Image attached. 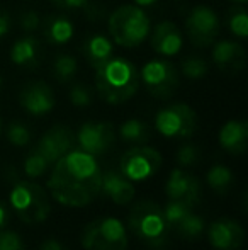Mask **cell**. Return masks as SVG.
<instances>
[{
  "label": "cell",
  "mask_w": 248,
  "mask_h": 250,
  "mask_svg": "<svg viewBox=\"0 0 248 250\" xmlns=\"http://www.w3.org/2000/svg\"><path fill=\"white\" fill-rule=\"evenodd\" d=\"M102 172L95 157L83 150H70L53 164L48 189L63 206L83 208L100 192Z\"/></svg>",
  "instance_id": "1"
},
{
  "label": "cell",
  "mask_w": 248,
  "mask_h": 250,
  "mask_svg": "<svg viewBox=\"0 0 248 250\" xmlns=\"http://www.w3.org/2000/svg\"><path fill=\"white\" fill-rule=\"evenodd\" d=\"M141 80L139 72L129 60L113 58L95 68V89L100 99L107 104H123L134 97Z\"/></svg>",
  "instance_id": "2"
},
{
  "label": "cell",
  "mask_w": 248,
  "mask_h": 250,
  "mask_svg": "<svg viewBox=\"0 0 248 250\" xmlns=\"http://www.w3.org/2000/svg\"><path fill=\"white\" fill-rule=\"evenodd\" d=\"M128 228L146 247L162 250L169 244L170 228L163 214V208L153 201H139L129 209Z\"/></svg>",
  "instance_id": "3"
},
{
  "label": "cell",
  "mask_w": 248,
  "mask_h": 250,
  "mask_svg": "<svg viewBox=\"0 0 248 250\" xmlns=\"http://www.w3.org/2000/svg\"><path fill=\"white\" fill-rule=\"evenodd\" d=\"M107 27L116 44L123 48H136L148 38L152 22L143 7L126 3L109 14Z\"/></svg>",
  "instance_id": "4"
},
{
  "label": "cell",
  "mask_w": 248,
  "mask_h": 250,
  "mask_svg": "<svg viewBox=\"0 0 248 250\" xmlns=\"http://www.w3.org/2000/svg\"><path fill=\"white\" fill-rule=\"evenodd\" d=\"M10 206L24 223H41L50 216L51 203L48 191L33 181H19L10 191Z\"/></svg>",
  "instance_id": "5"
},
{
  "label": "cell",
  "mask_w": 248,
  "mask_h": 250,
  "mask_svg": "<svg viewBox=\"0 0 248 250\" xmlns=\"http://www.w3.org/2000/svg\"><path fill=\"white\" fill-rule=\"evenodd\" d=\"M85 250H128V233L123 221L104 216L90 221L82 231Z\"/></svg>",
  "instance_id": "6"
},
{
  "label": "cell",
  "mask_w": 248,
  "mask_h": 250,
  "mask_svg": "<svg viewBox=\"0 0 248 250\" xmlns=\"http://www.w3.org/2000/svg\"><path fill=\"white\" fill-rule=\"evenodd\" d=\"M199 126L197 112L186 102H173L160 109L155 118V128L162 136L173 140L191 138Z\"/></svg>",
  "instance_id": "7"
},
{
  "label": "cell",
  "mask_w": 248,
  "mask_h": 250,
  "mask_svg": "<svg viewBox=\"0 0 248 250\" xmlns=\"http://www.w3.org/2000/svg\"><path fill=\"white\" fill-rule=\"evenodd\" d=\"M139 80L155 99H170L180 87V75L177 66L165 58L150 60L139 70Z\"/></svg>",
  "instance_id": "8"
},
{
  "label": "cell",
  "mask_w": 248,
  "mask_h": 250,
  "mask_svg": "<svg viewBox=\"0 0 248 250\" xmlns=\"http://www.w3.org/2000/svg\"><path fill=\"white\" fill-rule=\"evenodd\" d=\"M219 17L211 7L195 5L186 17V33L195 48H209L219 36Z\"/></svg>",
  "instance_id": "9"
},
{
  "label": "cell",
  "mask_w": 248,
  "mask_h": 250,
  "mask_svg": "<svg viewBox=\"0 0 248 250\" xmlns=\"http://www.w3.org/2000/svg\"><path fill=\"white\" fill-rule=\"evenodd\" d=\"M162 165V153L152 146L136 145L121 157L119 170L131 182L145 181L158 172Z\"/></svg>",
  "instance_id": "10"
},
{
  "label": "cell",
  "mask_w": 248,
  "mask_h": 250,
  "mask_svg": "<svg viewBox=\"0 0 248 250\" xmlns=\"http://www.w3.org/2000/svg\"><path fill=\"white\" fill-rule=\"evenodd\" d=\"M76 142L80 150L92 157L104 155L113 148L116 142V129L109 121H87L80 126L76 133Z\"/></svg>",
  "instance_id": "11"
},
{
  "label": "cell",
  "mask_w": 248,
  "mask_h": 250,
  "mask_svg": "<svg viewBox=\"0 0 248 250\" xmlns=\"http://www.w3.org/2000/svg\"><path fill=\"white\" fill-rule=\"evenodd\" d=\"M19 104L31 116H44L53 111L57 99L55 92L43 80H31L20 89Z\"/></svg>",
  "instance_id": "12"
},
{
  "label": "cell",
  "mask_w": 248,
  "mask_h": 250,
  "mask_svg": "<svg viewBox=\"0 0 248 250\" xmlns=\"http://www.w3.org/2000/svg\"><path fill=\"white\" fill-rule=\"evenodd\" d=\"M73 143H75V136L72 129L65 125H55L41 136L34 150L39 151L48 164L53 165L58 158H61L73 148Z\"/></svg>",
  "instance_id": "13"
},
{
  "label": "cell",
  "mask_w": 248,
  "mask_h": 250,
  "mask_svg": "<svg viewBox=\"0 0 248 250\" xmlns=\"http://www.w3.org/2000/svg\"><path fill=\"white\" fill-rule=\"evenodd\" d=\"M208 238L216 250H238L243 244L245 231L238 221L231 218H219L209 225Z\"/></svg>",
  "instance_id": "14"
},
{
  "label": "cell",
  "mask_w": 248,
  "mask_h": 250,
  "mask_svg": "<svg viewBox=\"0 0 248 250\" xmlns=\"http://www.w3.org/2000/svg\"><path fill=\"white\" fill-rule=\"evenodd\" d=\"M165 192L169 199H177L187 203L191 206H195L201 199L202 186L195 175L189 174L182 168H175L170 172V177L167 181Z\"/></svg>",
  "instance_id": "15"
},
{
  "label": "cell",
  "mask_w": 248,
  "mask_h": 250,
  "mask_svg": "<svg viewBox=\"0 0 248 250\" xmlns=\"http://www.w3.org/2000/svg\"><path fill=\"white\" fill-rule=\"evenodd\" d=\"M148 36L153 51L160 56H175L184 46L182 31L172 21H162L160 24H156Z\"/></svg>",
  "instance_id": "16"
},
{
  "label": "cell",
  "mask_w": 248,
  "mask_h": 250,
  "mask_svg": "<svg viewBox=\"0 0 248 250\" xmlns=\"http://www.w3.org/2000/svg\"><path fill=\"white\" fill-rule=\"evenodd\" d=\"M212 62L221 72L238 73L245 68V50L236 41L216 40L212 48Z\"/></svg>",
  "instance_id": "17"
},
{
  "label": "cell",
  "mask_w": 248,
  "mask_h": 250,
  "mask_svg": "<svg viewBox=\"0 0 248 250\" xmlns=\"http://www.w3.org/2000/svg\"><path fill=\"white\" fill-rule=\"evenodd\" d=\"M100 192L113 203L124 206L134 198V186L121 170H107L100 177Z\"/></svg>",
  "instance_id": "18"
},
{
  "label": "cell",
  "mask_w": 248,
  "mask_h": 250,
  "mask_svg": "<svg viewBox=\"0 0 248 250\" xmlns=\"http://www.w3.org/2000/svg\"><path fill=\"white\" fill-rule=\"evenodd\" d=\"M41 55H43L41 41L31 34L19 38L10 48V62L22 68H36L41 63Z\"/></svg>",
  "instance_id": "19"
},
{
  "label": "cell",
  "mask_w": 248,
  "mask_h": 250,
  "mask_svg": "<svg viewBox=\"0 0 248 250\" xmlns=\"http://www.w3.org/2000/svg\"><path fill=\"white\" fill-rule=\"evenodd\" d=\"M219 145L228 153L242 155L248 145V125L247 121L231 119L219 129Z\"/></svg>",
  "instance_id": "20"
},
{
  "label": "cell",
  "mask_w": 248,
  "mask_h": 250,
  "mask_svg": "<svg viewBox=\"0 0 248 250\" xmlns=\"http://www.w3.org/2000/svg\"><path fill=\"white\" fill-rule=\"evenodd\" d=\"M41 26L44 38L51 44H66L73 38V24L65 16L50 14L44 17V21H41Z\"/></svg>",
  "instance_id": "21"
},
{
  "label": "cell",
  "mask_w": 248,
  "mask_h": 250,
  "mask_svg": "<svg viewBox=\"0 0 248 250\" xmlns=\"http://www.w3.org/2000/svg\"><path fill=\"white\" fill-rule=\"evenodd\" d=\"M113 51H114L113 41L109 38L102 36V34H94L83 44L85 58L90 63V66H94V68H99L102 63H106L113 56Z\"/></svg>",
  "instance_id": "22"
},
{
  "label": "cell",
  "mask_w": 248,
  "mask_h": 250,
  "mask_svg": "<svg viewBox=\"0 0 248 250\" xmlns=\"http://www.w3.org/2000/svg\"><path fill=\"white\" fill-rule=\"evenodd\" d=\"M150 126L141 119H128L119 126V136L126 143L143 145L150 140Z\"/></svg>",
  "instance_id": "23"
},
{
  "label": "cell",
  "mask_w": 248,
  "mask_h": 250,
  "mask_svg": "<svg viewBox=\"0 0 248 250\" xmlns=\"http://www.w3.org/2000/svg\"><path fill=\"white\" fill-rule=\"evenodd\" d=\"M208 184L218 194H226L229 189L235 184V175H233L231 168H228L226 165H212L208 172Z\"/></svg>",
  "instance_id": "24"
},
{
  "label": "cell",
  "mask_w": 248,
  "mask_h": 250,
  "mask_svg": "<svg viewBox=\"0 0 248 250\" xmlns=\"http://www.w3.org/2000/svg\"><path fill=\"white\" fill-rule=\"evenodd\" d=\"M76 72H78V62L75 56L68 55V53H61L53 60L51 73H53V79L60 83H70L75 79Z\"/></svg>",
  "instance_id": "25"
},
{
  "label": "cell",
  "mask_w": 248,
  "mask_h": 250,
  "mask_svg": "<svg viewBox=\"0 0 248 250\" xmlns=\"http://www.w3.org/2000/svg\"><path fill=\"white\" fill-rule=\"evenodd\" d=\"M172 231H175V233L179 235L180 238H184V240L192 242V240H197V238L202 237V233L206 231V225H204V220L192 211V213L184 218Z\"/></svg>",
  "instance_id": "26"
},
{
  "label": "cell",
  "mask_w": 248,
  "mask_h": 250,
  "mask_svg": "<svg viewBox=\"0 0 248 250\" xmlns=\"http://www.w3.org/2000/svg\"><path fill=\"white\" fill-rule=\"evenodd\" d=\"M192 208L194 206H191V204H187V203H182V201L169 199L167 206L163 208V214H165V220H167V223H169L170 231H172L184 218L192 213Z\"/></svg>",
  "instance_id": "27"
},
{
  "label": "cell",
  "mask_w": 248,
  "mask_h": 250,
  "mask_svg": "<svg viewBox=\"0 0 248 250\" xmlns=\"http://www.w3.org/2000/svg\"><path fill=\"white\" fill-rule=\"evenodd\" d=\"M182 73L191 80H197L202 77L208 75L209 72V63L206 58H202L201 55H189L187 58L182 60V65H180Z\"/></svg>",
  "instance_id": "28"
},
{
  "label": "cell",
  "mask_w": 248,
  "mask_h": 250,
  "mask_svg": "<svg viewBox=\"0 0 248 250\" xmlns=\"http://www.w3.org/2000/svg\"><path fill=\"white\" fill-rule=\"evenodd\" d=\"M50 167L51 165L46 162V158L34 148L29 151L26 162H24V172H26V175L31 179H38V177H41V175H44Z\"/></svg>",
  "instance_id": "29"
},
{
  "label": "cell",
  "mask_w": 248,
  "mask_h": 250,
  "mask_svg": "<svg viewBox=\"0 0 248 250\" xmlns=\"http://www.w3.org/2000/svg\"><path fill=\"white\" fill-rule=\"evenodd\" d=\"M5 135H7V140H9L14 146H19V148L27 146L31 143V138H33V133H31V129L20 121H12V123H10V125L7 126Z\"/></svg>",
  "instance_id": "30"
},
{
  "label": "cell",
  "mask_w": 248,
  "mask_h": 250,
  "mask_svg": "<svg viewBox=\"0 0 248 250\" xmlns=\"http://www.w3.org/2000/svg\"><path fill=\"white\" fill-rule=\"evenodd\" d=\"M68 97H70V102H72L75 107H87V105L92 104V99H94L90 87L80 82L73 83L68 92Z\"/></svg>",
  "instance_id": "31"
},
{
  "label": "cell",
  "mask_w": 248,
  "mask_h": 250,
  "mask_svg": "<svg viewBox=\"0 0 248 250\" xmlns=\"http://www.w3.org/2000/svg\"><path fill=\"white\" fill-rule=\"evenodd\" d=\"M199 158H201V150L194 143H186V145L179 146L175 155V160L180 167H192L197 164Z\"/></svg>",
  "instance_id": "32"
},
{
  "label": "cell",
  "mask_w": 248,
  "mask_h": 250,
  "mask_svg": "<svg viewBox=\"0 0 248 250\" xmlns=\"http://www.w3.org/2000/svg\"><path fill=\"white\" fill-rule=\"evenodd\" d=\"M228 24H229V31H231L236 38L245 40L248 36V14L245 10H235V12L229 16Z\"/></svg>",
  "instance_id": "33"
},
{
  "label": "cell",
  "mask_w": 248,
  "mask_h": 250,
  "mask_svg": "<svg viewBox=\"0 0 248 250\" xmlns=\"http://www.w3.org/2000/svg\"><path fill=\"white\" fill-rule=\"evenodd\" d=\"M0 250H26V247L16 231L3 230L0 231Z\"/></svg>",
  "instance_id": "34"
},
{
  "label": "cell",
  "mask_w": 248,
  "mask_h": 250,
  "mask_svg": "<svg viewBox=\"0 0 248 250\" xmlns=\"http://www.w3.org/2000/svg\"><path fill=\"white\" fill-rule=\"evenodd\" d=\"M41 16L36 12V10H24L19 17V24L22 27V31L26 33H34L41 27Z\"/></svg>",
  "instance_id": "35"
},
{
  "label": "cell",
  "mask_w": 248,
  "mask_h": 250,
  "mask_svg": "<svg viewBox=\"0 0 248 250\" xmlns=\"http://www.w3.org/2000/svg\"><path fill=\"white\" fill-rule=\"evenodd\" d=\"M55 7L65 10H75V9H87L89 0H51Z\"/></svg>",
  "instance_id": "36"
},
{
  "label": "cell",
  "mask_w": 248,
  "mask_h": 250,
  "mask_svg": "<svg viewBox=\"0 0 248 250\" xmlns=\"http://www.w3.org/2000/svg\"><path fill=\"white\" fill-rule=\"evenodd\" d=\"M12 27V17H10V12L7 9H3L0 5V38H3Z\"/></svg>",
  "instance_id": "37"
},
{
  "label": "cell",
  "mask_w": 248,
  "mask_h": 250,
  "mask_svg": "<svg viewBox=\"0 0 248 250\" xmlns=\"http://www.w3.org/2000/svg\"><path fill=\"white\" fill-rule=\"evenodd\" d=\"M39 250H66V247L61 244V242L55 240V238H50V240L43 242V245H41Z\"/></svg>",
  "instance_id": "38"
},
{
  "label": "cell",
  "mask_w": 248,
  "mask_h": 250,
  "mask_svg": "<svg viewBox=\"0 0 248 250\" xmlns=\"http://www.w3.org/2000/svg\"><path fill=\"white\" fill-rule=\"evenodd\" d=\"M5 223H7V209L0 204V228H2Z\"/></svg>",
  "instance_id": "39"
},
{
  "label": "cell",
  "mask_w": 248,
  "mask_h": 250,
  "mask_svg": "<svg viewBox=\"0 0 248 250\" xmlns=\"http://www.w3.org/2000/svg\"><path fill=\"white\" fill-rule=\"evenodd\" d=\"M158 0H134L136 5L139 7H148V5H153V3H156Z\"/></svg>",
  "instance_id": "40"
},
{
  "label": "cell",
  "mask_w": 248,
  "mask_h": 250,
  "mask_svg": "<svg viewBox=\"0 0 248 250\" xmlns=\"http://www.w3.org/2000/svg\"><path fill=\"white\" fill-rule=\"evenodd\" d=\"M0 89H2V75H0Z\"/></svg>",
  "instance_id": "41"
},
{
  "label": "cell",
  "mask_w": 248,
  "mask_h": 250,
  "mask_svg": "<svg viewBox=\"0 0 248 250\" xmlns=\"http://www.w3.org/2000/svg\"><path fill=\"white\" fill-rule=\"evenodd\" d=\"M0 133H2V123H0Z\"/></svg>",
  "instance_id": "42"
},
{
  "label": "cell",
  "mask_w": 248,
  "mask_h": 250,
  "mask_svg": "<svg viewBox=\"0 0 248 250\" xmlns=\"http://www.w3.org/2000/svg\"><path fill=\"white\" fill-rule=\"evenodd\" d=\"M238 2H247V0H238Z\"/></svg>",
  "instance_id": "43"
}]
</instances>
